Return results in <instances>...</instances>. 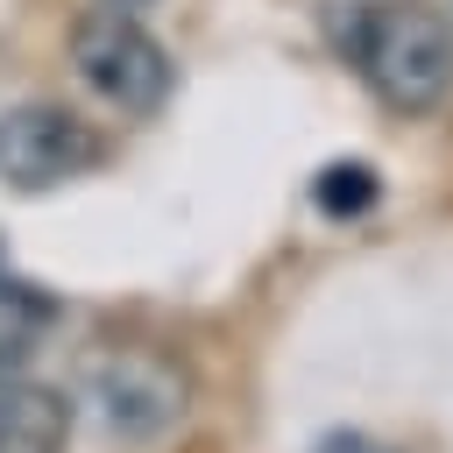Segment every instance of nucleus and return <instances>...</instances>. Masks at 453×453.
Instances as JSON below:
<instances>
[{"label": "nucleus", "instance_id": "nucleus-1", "mask_svg": "<svg viewBox=\"0 0 453 453\" xmlns=\"http://www.w3.org/2000/svg\"><path fill=\"white\" fill-rule=\"evenodd\" d=\"M340 50L389 113H432L453 92V21L425 0H354Z\"/></svg>", "mask_w": 453, "mask_h": 453}, {"label": "nucleus", "instance_id": "nucleus-2", "mask_svg": "<svg viewBox=\"0 0 453 453\" xmlns=\"http://www.w3.org/2000/svg\"><path fill=\"white\" fill-rule=\"evenodd\" d=\"M71 64H78L85 92L106 99L113 113H127V120L163 113V99H170V85H177L170 50L156 42V28H149L127 0L78 14V28H71Z\"/></svg>", "mask_w": 453, "mask_h": 453}, {"label": "nucleus", "instance_id": "nucleus-3", "mask_svg": "<svg viewBox=\"0 0 453 453\" xmlns=\"http://www.w3.org/2000/svg\"><path fill=\"white\" fill-rule=\"evenodd\" d=\"M106 163V142L92 120L50 99H21L0 113V184L7 191H57Z\"/></svg>", "mask_w": 453, "mask_h": 453}, {"label": "nucleus", "instance_id": "nucleus-4", "mask_svg": "<svg viewBox=\"0 0 453 453\" xmlns=\"http://www.w3.org/2000/svg\"><path fill=\"white\" fill-rule=\"evenodd\" d=\"M92 403L106 418V432L120 439H149L163 425L184 418V368H170L163 354H142V347H120L92 368Z\"/></svg>", "mask_w": 453, "mask_h": 453}, {"label": "nucleus", "instance_id": "nucleus-5", "mask_svg": "<svg viewBox=\"0 0 453 453\" xmlns=\"http://www.w3.org/2000/svg\"><path fill=\"white\" fill-rule=\"evenodd\" d=\"M71 439V396L42 382H14L0 396V453H64Z\"/></svg>", "mask_w": 453, "mask_h": 453}, {"label": "nucleus", "instance_id": "nucleus-6", "mask_svg": "<svg viewBox=\"0 0 453 453\" xmlns=\"http://www.w3.org/2000/svg\"><path fill=\"white\" fill-rule=\"evenodd\" d=\"M311 198H319V212H333V219L368 212V205H375V170H368V163H333V170H319Z\"/></svg>", "mask_w": 453, "mask_h": 453}, {"label": "nucleus", "instance_id": "nucleus-7", "mask_svg": "<svg viewBox=\"0 0 453 453\" xmlns=\"http://www.w3.org/2000/svg\"><path fill=\"white\" fill-rule=\"evenodd\" d=\"M21 361H28V333H14V326H0V396L21 382Z\"/></svg>", "mask_w": 453, "mask_h": 453}, {"label": "nucleus", "instance_id": "nucleus-8", "mask_svg": "<svg viewBox=\"0 0 453 453\" xmlns=\"http://www.w3.org/2000/svg\"><path fill=\"white\" fill-rule=\"evenodd\" d=\"M333 446H340V453H375L368 439H333Z\"/></svg>", "mask_w": 453, "mask_h": 453}]
</instances>
